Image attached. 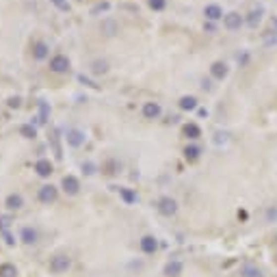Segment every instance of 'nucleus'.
Instances as JSON below:
<instances>
[{"label": "nucleus", "instance_id": "36", "mask_svg": "<svg viewBox=\"0 0 277 277\" xmlns=\"http://www.w3.org/2000/svg\"><path fill=\"white\" fill-rule=\"evenodd\" d=\"M275 245H277V234H275Z\"/></svg>", "mask_w": 277, "mask_h": 277}, {"label": "nucleus", "instance_id": "16", "mask_svg": "<svg viewBox=\"0 0 277 277\" xmlns=\"http://www.w3.org/2000/svg\"><path fill=\"white\" fill-rule=\"evenodd\" d=\"M37 238H39V234H37V229H33V227H22V232H20V240L24 245H35L37 243Z\"/></svg>", "mask_w": 277, "mask_h": 277}, {"label": "nucleus", "instance_id": "35", "mask_svg": "<svg viewBox=\"0 0 277 277\" xmlns=\"http://www.w3.org/2000/svg\"><path fill=\"white\" fill-rule=\"evenodd\" d=\"M202 87H204V89H212V85H210V80H204V82H202Z\"/></svg>", "mask_w": 277, "mask_h": 277}, {"label": "nucleus", "instance_id": "27", "mask_svg": "<svg viewBox=\"0 0 277 277\" xmlns=\"http://www.w3.org/2000/svg\"><path fill=\"white\" fill-rule=\"evenodd\" d=\"M50 2L55 4V7H56L58 11H63V13H69V9H72V7H69L67 0H50Z\"/></svg>", "mask_w": 277, "mask_h": 277}, {"label": "nucleus", "instance_id": "17", "mask_svg": "<svg viewBox=\"0 0 277 277\" xmlns=\"http://www.w3.org/2000/svg\"><path fill=\"white\" fill-rule=\"evenodd\" d=\"M262 13H264V9H262V7H253V9L249 11V13H247L245 22H247V24H249L251 28H256V26L262 22Z\"/></svg>", "mask_w": 277, "mask_h": 277}, {"label": "nucleus", "instance_id": "8", "mask_svg": "<svg viewBox=\"0 0 277 277\" xmlns=\"http://www.w3.org/2000/svg\"><path fill=\"white\" fill-rule=\"evenodd\" d=\"M139 247H141V251H143V253L152 256V253L158 251V238L152 236V234H145V236L139 240Z\"/></svg>", "mask_w": 277, "mask_h": 277}, {"label": "nucleus", "instance_id": "21", "mask_svg": "<svg viewBox=\"0 0 277 277\" xmlns=\"http://www.w3.org/2000/svg\"><path fill=\"white\" fill-rule=\"evenodd\" d=\"M238 275H240V277H264V273H262V269L253 267V264H245V267H240V271H238Z\"/></svg>", "mask_w": 277, "mask_h": 277}, {"label": "nucleus", "instance_id": "29", "mask_svg": "<svg viewBox=\"0 0 277 277\" xmlns=\"http://www.w3.org/2000/svg\"><path fill=\"white\" fill-rule=\"evenodd\" d=\"M11 223H13V219H11V217H0V229H2V232H9Z\"/></svg>", "mask_w": 277, "mask_h": 277}, {"label": "nucleus", "instance_id": "11", "mask_svg": "<svg viewBox=\"0 0 277 277\" xmlns=\"http://www.w3.org/2000/svg\"><path fill=\"white\" fill-rule=\"evenodd\" d=\"M50 56V48L46 41H35L33 44V58L35 61H46Z\"/></svg>", "mask_w": 277, "mask_h": 277}, {"label": "nucleus", "instance_id": "25", "mask_svg": "<svg viewBox=\"0 0 277 277\" xmlns=\"http://www.w3.org/2000/svg\"><path fill=\"white\" fill-rule=\"evenodd\" d=\"M102 33L106 35V37H113V35L117 33V22H113V20H104V22H102Z\"/></svg>", "mask_w": 277, "mask_h": 277}, {"label": "nucleus", "instance_id": "34", "mask_svg": "<svg viewBox=\"0 0 277 277\" xmlns=\"http://www.w3.org/2000/svg\"><path fill=\"white\" fill-rule=\"evenodd\" d=\"M78 80L82 82V85H89V87H93V89H98V85H96V82H91L89 78H85V76H82V74L78 76Z\"/></svg>", "mask_w": 277, "mask_h": 277}, {"label": "nucleus", "instance_id": "6", "mask_svg": "<svg viewBox=\"0 0 277 277\" xmlns=\"http://www.w3.org/2000/svg\"><path fill=\"white\" fill-rule=\"evenodd\" d=\"M61 188H63V193H67V195H78L80 182H78V178H76V175H63Z\"/></svg>", "mask_w": 277, "mask_h": 277}, {"label": "nucleus", "instance_id": "24", "mask_svg": "<svg viewBox=\"0 0 277 277\" xmlns=\"http://www.w3.org/2000/svg\"><path fill=\"white\" fill-rule=\"evenodd\" d=\"M0 277H17V269H15V264H11V262L0 264Z\"/></svg>", "mask_w": 277, "mask_h": 277}, {"label": "nucleus", "instance_id": "13", "mask_svg": "<svg viewBox=\"0 0 277 277\" xmlns=\"http://www.w3.org/2000/svg\"><path fill=\"white\" fill-rule=\"evenodd\" d=\"M22 206H24V197L20 195V193H9L7 195V199H4V208L7 210H20Z\"/></svg>", "mask_w": 277, "mask_h": 277}, {"label": "nucleus", "instance_id": "3", "mask_svg": "<svg viewBox=\"0 0 277 277\" xmlns=\"http://www.w3.org/2000/svg\"><path fill=\"white\" fill-rule=\"evenodd\" d=\"M156 208H158V212H161L163 217H173L175 212H178V202H175L173 197L165 195V197H161V199H158Z\"/></svg>", "mask_w": 277, "mask_h": 277}, {"label": "nucleus", "instance_id": "15", "mask_svg": "<svg viewBox=\"0 0 277 277\" xmlns=\"http://www.w3.org/2000/svg\"><path fill=\"white\" fill-rule=\"evenodd\" d=\"M204 15H206V20L215 22V20H221L225 13H223V9L219 7V4H206V7H204Z\"/></svg>", "mask_w": 277, "mask_h": 277}, {"label": "nucleus", "instance_id": "2", "mask_svg": "<svg viewBox=\"0 0 277 277\" xmlns=\"http://www.w3.org/2000/svg\"><path fill=\"white\" fill-rule=\"evenodd\" d=\"M56 197H58V188H56L55 184H44V186H39L37 199H39L41 204L50 206V204H55V202H56Z\"/></svg>", "mask_w": 277, "mask_h": 277}, {"label": "nucleus", "instance_id": "9", "mask_svg": "<svg viewBox=\"0 0 277 277\" xmlns=\"http://www.w3.org/2000/svg\"><path fill=\"white\" fill-rule=\"evenodd\" d=\"M35 171H37L39 178H50V175L55 173V165H52L48 158H39V161L35 163Z\"/></svg>", "mask_w": 277, "mask_h": 277}, {"label": "nucleus", "instance_id": "31", "mask_svg": "<svg viewBox=\"0 0 277 277\" xmlns=\"http://www.w3.org/2000/svg\"><path fill=\"white\" fill-rule=\"evenodd\" d=\"M215 143H217V145L227 143V132H217V134H215Z\"/></svg>", "mask_w": 277, "mask_h": 277}, {"label": "nucleus", "instance_id": "18", "mask_svg": "<svg viewBox=\"0 0 277 277\" xmlns=\"http://www.w3.org/2000/svg\"><path fill=\"white\" fill-rule=\"evenodd\" d=\"M182 134H184L186 139H191V141H197L199 137H202V128H199L197 123H184Z\"/></svg>", "mask_w": 277, "mask_h": 277}, {"label": "nucleus", "instance_id": "14", "mask_svg": "<svg viewBox=\"0 0 277 277\" xmlns=\"http://www.w3.org/2000/svg\"><path fill=\"white\" fill-rule=\"evenodd\" d=\"M182 271H184V264H182L180 260H169L167 264H165V275L167 277H180Z\"/></svg>", "mask_w": 277, "mask_h": 277}, {"label": "nucleus", "instance_id": "4", "mask_svg": "<svg viewBox=\"0 0 277 277\" xmlns=\"http://www.w3.org/2000/svg\"><path fill=\"white\" fill-rule=\"evenodd\" d=\"M243 24H245V17L240 15L238 11H229V13L223 15V26H225L227 31H238Z\"/></svg>", "mask_w": 277, "mask_h": 277}, {"label": "nucleus", "instance_id": "28", "mask_svg": "<svg viewBox=\"0 0 277 277\" xmlns=\"http://www.w3.org/2000/svg\"><path fill=\"white\" fill-rule=\"evenodd\" d=\"M147 4H150V9L154 11H163L167 7V0H147Z\"/></svg>", "mask_w": 277, "mask_h": 277}, {"label": "nucleus", "instance_id": "30", "mask_svg": "<svg viewBox=\"0 0 277 277\" xmlns=\"http://www.w3.org/2000/svg\"><path fill=\"white\" fill-rule=\"evenodd\" d=\"M267 221L269 223H275L277 221V208H275V206H271V208L267 210Z\"/></svg>", "mask_w": 277, "mask_h": 277}, {"label": "nucleus", "instance_id": "22", "mask_svg": "<svg viewBox=\"0 0 277 277\" xmlns=\"http://www.w3.org/2000/svg\"><path fill=\"white\" fill-rule=\"evenodd\" d=\"M119 197L123 199V204H128V206H132V204H137V193H134L132 191V188H126V186H123V188H119Z\"/></svg>", "mask_w": 277, "mask_h": 277}, {"label": "nucleus", "instance_id": "19", "mask_svg": "<svg viewBox=\"0 0 277 277\" xmlns=\"http://www.w3.org/2000/svg\"><path fill=\"white\" fill-rule=\"evenodd\" d=\"M178 106H180L182 111H188V113H191V111H195L197 106H199V102H197L195 96H182L180 102H178Z\"/></svg>", "mask_w": 277, "mask_h": 277}, {"label": "nucleus", "instance_id": "33", "mask_svg": "<svg viewBox=\"0 0 277 277\" xmlns=\"http://www.w3.org/2000/svg\"><path fill=\"white\" fill-rule=\"evenodd\" d=\"M11 109H20V104H22V100L20 98H9V102H7Z\"/></svg>", "mask_w": 277, "mask_h": 277}, {"label": "nucleus", "instance_id": "12", "mask_svg": "<svg viewBox=\"0 0 277 277\" xmlns=\"http://www.w3.org/2000/svg\"><path fill=\"white\" fill-rule=\"evenodd\" d=\"M227 74H229V67H227L223 61H215V63L210 65V76H212L215 80H223Z\"/></svg>", "mask_w": 277, "mask_h": 277}, {"label": "nucleus", "instance_id": "10", "mask_svg": "<svg viewBox=\"0 0 277 277\" xmlns=\"http://www.w3.org/2000/svg\"><path fill=\"white\" fill-rule=\"evenodd\" d=\"M141 113H143L145 119H158L161 113H163V109H161V104L158 102H145L143 109H141Z\"/></svg>", "mask_w": 277, "mask_h": 277}, {"label": "nucleus", "instance_id": "32", "mask_svg": "<svg viewBox=\"0 0 277 277\" xmlns=\"http://www.w3.org/2000/svg\"><path fill=\"white\" fill-rule=\"evenodd\" d=\"M82 171H85V175H93L96 173V167L91 163H82Z\"/></svg>", "mask_w": 277, "mask_h": 277}, {"label": "nucleus", "instance_id": "20", "mask_svg": "<svg viewBox=\"0 0 277 277\" xmlns=\"http://www.w3.org/2000/svg\"><path fill=\"white\" fill-rule=\"evenodd\" d=\"M199 156H202V147L199 145H186L184 147V158L188 163H197Z\"/></svg>", "mask_w": 277, "mask_h": 277}, {"label": "nucleus", "instance_id": "23", "mask_svg": "<svg viewBox=\"0 0 277 277\" xmlns=\"http://www.w3.org/2000/svg\"><path fill=\"white\" fill-rule=\"evenodd\" d=\"M106 72H109V63L102 61V58H96V61L91 63V74L100 76V74H106Z\"/></svg>", "mask_w": 277, "mask_h": 277}, {"label": "nucleus", "instance_id": "7", "mask_svg": "<svg viewBox=\"0 0 277 277\" xmlns=\"http://www.w3.org/2000/svg\"><path fill=\"white\" fill-rule=\"evenodd\" d=\"M65 141H67L69 147H80V145H85L87 137H85L82 130H78V128H69L67 134H65Z\"/></svg>", "mask_w": 277, "mask_h": 277}, {"label": "nucleus", "instance_id": "26", "mask_svg": "<svg viewBox=\"0 0 277 277\" xmlns=\"http://www.w3.org/2000/svg\"><path fill=\"white\" fill-rule=\"evenodd\" d=\"M20 134H22L24 139H35V137H37V130H35L33 126H22V128H20Z\"/></svg>", "mask_w": 277, "mask_h": 277}, {"label": "nucleus", "instance_id": "1", "mask_svg": "<svg viewBox=\"0 0 277 277\" xmlns=\"http://www.w3.org/2000/svg\"><path fill=\"white\" fill-rule=\"evenodd\" d=\"M69 267H72V258L65 256V253H56V256H52L50 262H48V271H50L52 275L67 273Z\"/></svg>", "mask_w": 277, "mask_h": 277}, {"label": "nucleus", "instance_id": "5", "mask_svg": "<svg viewBox=\"0 0 277 277\" xmlns=\"http://www.w3.org/2000/svg\"><path fill=\"white\" fill-rule=\"evenodd\" d=\"M50 72L55 74H67L69 72V58L65 55H55L50 58Z\"/></svg>", "mask_w": 277, "mask_h": 277}]
</instances>
